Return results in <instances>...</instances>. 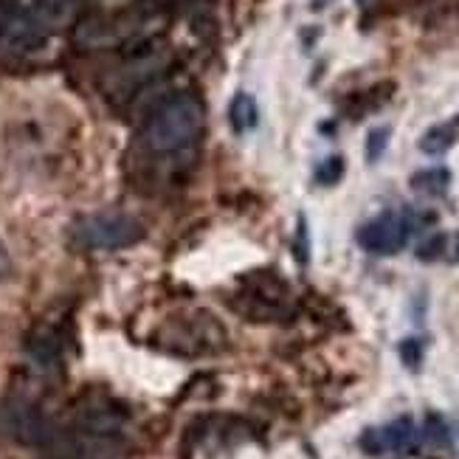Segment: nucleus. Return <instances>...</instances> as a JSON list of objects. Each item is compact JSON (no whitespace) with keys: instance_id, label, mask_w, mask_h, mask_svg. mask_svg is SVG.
Listing matches in <instances>:
<instances>
[{"instance_id":"obj_1","label":"nucleus","mask_w":459,"mask_h":459,"mask_svg":"<svg viewBox=\"0 0 459 459\" xmlns=\"http://www.w3.org/2000/svg\"><path fill=\"white\" fill-rule=\"evenodd\" d=\"M206 130V108L192 93H175L158 102L138 133V147L147 158H186L201 144Z\"/></svg>"},{"instance_id":"obj_2","label":"nucleus","mask_w":459,"mask_h":459,"mask_svg":"<svg viewBox=\"0 0 459 459\" xmlns=\"http://www.w3.org/2000/svg\"><path fill=\"white\" fill-rule=\"evenodd\" d=\"M82 0H0V48L26 54L68 26Z\"/></svg>"},{"instance_id":"obj_3","label":"nucleus","mask_w":459,"mask_h":459,"mask_svg":"<svg viewBox=\"0 0 459 459\" xmlns=\"http://www.w3.org/2000/svg\"><path fill=\"white\" fill-rule=\"evenodd\" d=\"M71 234L85 251H118L135 246L144 237V226L127 212H96L79 217Z\"/></svg>"},{"instance_id":"obj_4","label":"nucleus","mask_w":459,"mask_h":459,"mask_svg":"<svg viewBox=\"0 0 459 459\" xmlns=\"http://www.w3.org/2000/svg\"><path fill=\"white\" fill-rule=\"evenodd\" d=\"M164 344L181 355H206L226 344V330L212 313L195 310L164 327Z\"/></svg>"},{"instance_id":"obj_5","label":"nucleus","mask_w":459,"mask_h":459,"mask_svg":"<svg viewBox=\"0 0 459 459\" xmlns=\"http://www.w3.org/2000/svg\"><path fill=\"white\" fill-rule=\"evenodd\" d=\"M237 313L248 316L251 322H279L288 310V285L276 273H251L243 279V293L234 305Z\"/></svg>"},{"instance_id":"obj_6","label":"nucleus","mask_w":459,"mask_h":459,"mask_svg":"<svg viewBox=\"0 0 459 459\" xmlns=\"http://www.w3.org/2000/svg\"><path fill=\"white\" fill-rule=\"evenodd\" d=\"M411 223L401 212H384L358 229V246L377 256H392L409 243Z\"/></svg>"},{"instance_id":"obj_7","label":"nucleus","mask_w":459,"mask_h":459,"mask_svg":"<svg viewBox=\"0 0 459 459\" xmlns=\"http://www.w3.org/2000/svg\"><path fill=\"white\" fill-rule=\"evenodd\" d=\"M4 420H6V429L12 431V437H17L20 443H29V446H51L56 440V434L51 429V423L46 420V414L34 409L31 403H9L6 411H4Z\"/></svg>"},{"instance_id":"obj_8","label":"nucleus","mask_w":459,"mask_h":459,"mask_svg":"<svg viewBox=\"0 0 459 459\" xmlns=\"http://www.w3.org/2000/svg\"><path fill=\"white\" fill-rule=\"evenodd\" d=\"M417 440H420V434H417L411 417H401V420H394L384 429H369L364 437H361V448L372 456H381L386 451L392 454H409L417 448Z\"/></svg>"},{"instance_id":"obj_9","label":"nucleus","mask_w":459,"mask_h":459,"mask_svg":"<svg viewBox=\"0 0 459 459\" xmlns=\"http://www.w3.org/2000/svg\"><path fill=\"white\" fill-rule=\"evenodd\" d=\"M456 138H459V122H440L420 135L417 147H420V152H426V155H443L456 144Z\"/></svg>"},{"instance_id":"obj_10","label":"nucleus","mask_w":459,"mask_h":459,"mask_svg":"<svg viewBox=\"0 0 459 459\" xmlns=\"http://www.w3.org/2000/svg\"><path fill=\"white\" fill-rule=\"evenodd\" d=\"M229 122L234 133H251L259 125V108L251 93H237L229 105Z\"/></svg>"},{"instance_id":"obj_11","label":"nucleus","mask_w":459,"mask_h":459,"mask_svg":"<svg viewBox=\"0 0 459 459\" xmlns=\"http://www.w3.org/2000/svg\"><path fill=\"white\" fill-rule=\"evenodd\" d=\"M411 189L417 195H429V197H440L448 192L451 186V169L446 167H429V169H420L411 175Z\"/></svg>"},{"instance_id":"obj_12","label":"nucleus","mask_w":459,"mask_h":459,"mask_svg":"<svg viewBox=\"0 0 459 459\" xmlns=\"http://www.w3.org/2000/svg\"><path fill=\"white\" fill-rule=\"evenodd\" d=\"M344 172H347L344 158L342 155H330V158H325V161L316 167V175L313 178H316L318 186H335L344 178Z\"/></svg>"},{"instance_id":"obj_13","label":"nucleus","mask_w":459,"mask_h":459,"mask_svg":"<svg viewBox=\"0 0 459 459\" xmlns=\"http://www.w3.org/2000/svg\"><path fill=\"white\" fill-rule=\"evenodd\" d=\"M389 138H392V127H375L367 135V164H377L384 158L386 147H389Z\"/></svg>"},{"instance_id":"obj_14","label":"nucleus","mask_w":459,"mask_h":459,"mask_svg":"<svg viewBox=\"0 0 459 459\" xmlns=\"http://www.w3.org/2000/svg\"><path fill=\"white\" fill-rule=\"evenodd\" d=\"M293 254H296V259L302 265L310 259V239H307V223H305V217H299L296 237H293Z\"/></svg>"},{"instance_id":"obj_15","label":"nucleus","mask_w":459,"mask_h":459,"mask_svg":"<svg viewBox=\"0 0 459 459\" xmlns=\"http://www.w3.org/2000/svg\"><path fill=\"white\" fill-rule=\"evenodd\" d=\"M446 243H448L446 234H431V237L426 239V243H423L420 248H417V256H420L423 263H431V259H437V256H440V254L446 251Z\"/></svg>"},{"instance_id":"obj_16","label":"nucleus","mask_w":459,"mask_h":459,"mask_svg":"<svg viewBox=\"0 0 459 459\" xmlns=\"http://www.w3.org/2000/svg\"><path fill=\"white\" fill-rule=\"evenodd\" d=\"M401 355H403L406 367L417 369V367H420V358H423V347H420V342H414V338H409V342H403V344H401Z\"/></svg>"},{"instance_id":"obj_17","label":"nucleus","mask_w":459,"mask_h":459,"mask_svg":"<svg viewBox=\"0 0 459 459\" xmlns=\"http://www.w3.org/2000/svg\"><path fill=\"white\" fill-rule=\"evenodd\" d=\"M12 271H14V265H12V254H9V248L0 243V282H6V279L12 276Z\"/></svg>"},{"instance_id":"obj_18","label":"nucleus","mask_w":459,"mask_h":459,"mask_svg":"<svg viewBox=\"0 0 459 459\" xmlns=\"http://www.w3.org/2000/svg\"><path fill=\"white\" fill-rule=\"evenodd\" d=\"M335 0H310V9L313 12H322V9H327V6H333Z\"/></svg>"},{"instance_id":"obj_19","label":"nucleus","mask_w":459,"mask_h":459,"mask_svg":"<svg viewBox=\"0 0 459 459\" xmlns=\"http://www.w3.org/2000/svg\"><path fill=\"white\" fill-rule=\"evenodd\" d=\"M355 4H358V6H361V9L367 12V9H372V6L377 4V0H355Z\"/></svg>"},{"instance_id":"obj_20","label":"nucleus","mask_w":459,"mask_h":459,"mask_svg":"<svg viewBox=\"0 0 459 459\" xmlns=\"http://www.w3.org/2000/svg\"><path fill=\"white\" fill-rule=\"evenodd\" d=\"M454 254H456V259H459V234H456V239H454Z\"/></svg>"}]
</instances>
